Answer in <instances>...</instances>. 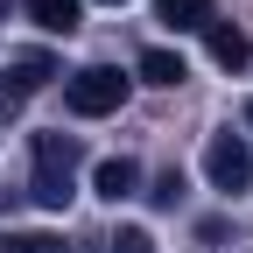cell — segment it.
I'll list each match as a JSON object with an SVG mask.
<instances>
[{"mask_svg": "<svg viewBox=\"0 0 253 253\" xmlns=\"http://www.w3.org/2000/svg\"><path fill=\"white\" fill-rule=\"evenodd\" d=\"M106 7H120V0H106Z\"/></svg>", "mask_w": 253, "mask_h": 253, "instance_id": "2e32d148", "label": "cell"}, {"mask_svg": "<svg viewBox=\"0 0 253 253\" xmlns=\"http://www.w3.org/2000/svg\"><path fill=\"white\" fill-rule=\"evenodd\" d=\"M246 126H253V99H246Z\"/></svg>", "mask_w": 253, "mask_h": 253, "instance_id": "5bb4252c", "label": "cell"}, {"mask_svg": "<svg viewBox=\"0 0 253 253\" xmlns=\"http://www.w3.org/2000/svg\"><path fill=\"white\" fill-rule=\"evenodd\" d=\"M78 162H84V148H78V134H36V204L42 211H63L78 197Z\"/></svg>", "mask_w": 253, "mask_h": 253, "instance_id": "6da1fadb", "label": "cell"}, {"mask_svg": "<svg viewBox=\"0 0 253 253\" xmlns=\"http://www.w3.org/2000/svg\"><path fill=\"white\" fill-rule=\"evenodd\" d=\"M155 21L176 28V36H183V28H204L211 21V0H155Z\"/></svg>", "mask_w": 253, "mask_h": 253, "instance_id": "8992f818", "label": "cell"}, {"mask_svg": "<svg viewBox=\"0 0 253 253\" xmlns=\"http://www.w3.org/2000/svg\"><path fill=\"white\" fill-rule=\"evenodd\" d=\"M36 84H49V56H21V63H14V91L28 99Z\"/></svg>", "mask_w": 253, "mask_h": 253, "instance_id": "30bf717a", "label": "cell"}, {"mask_svg": "<svg viewBox=\"0 0 253 253\" xmlns=\"http://www.w3.org/2000/svg\"><path fill=\"white\" fill-rule=\"evenodd\" d=\"M0 253H63L56 232H0Z\"/></svg>", "mask_w": 253, "mask_h": 253, "instance_id": "9c48e42d", "label": "cell"}, {"mask_svg": "<svg viewBox=\"0 0 253 253\" xmlns=\"http://www.w3.org/2000/svg\"><path fill=\"white\" fill-rule=\"evenodd\" d=\"M91 183H99V197H134V183H141V162H134V155H113V162H99V176H91Z\"/></svg>", "mask_w": 253, "mask_h": 253, "instance_id": "5b68a950", "label": "cell"}, {"mask_svg": "<svg viewBox=\"0 0 253 253\" xmlns=\"http://www.w3.org/2000/svg\"><path fill=\"white\" fill-rule=\"evenodd\" d=\"M141 78H148V84H183L190 71H183L176 49H141Z\"/></svg>", "mask_w": 253, "mask_h": 253, "instance_id": "ba28073f", "label": "cell"}, {"mask_svg": "<svg viewBox=\"0 0 253 253\" xmlns=\"http://www.w3.org/2000/svg\"><path fill=\"white\" fill-rule=\"evenodd\" d=\"M0 21H7V0H0Z\"/></svg>", "mask_w": 253, "mask_h": 253, "instance_id": "9a60e30c", "label": "cell"}, {"mask_svg": "<svg viewBox=\"0 0 253 253\" xmlns=\"http://www.w3.org/2000/svg\"><path fill=\"white\" fill-rule=\"evenodd\" d=\"M113 253H155V239L141 225H126V232H113Z\"/></svg>", "mask_w": 253, "mask_h": 253, "instance_id": "8fae6325", "label": "cell"}, {"mask_svg": "<svg viewBox=\"0 0 253 253\" xmlns=\"http://www.w3.org/2000/svg\"><path fill=\"white\" fill-rule=\"evenodd\" d=\"M204 49H211V63H225V71H246L253 63V36L246 28H232V21H204Z\"/></svg>", "mask_w": 253, "mask_h": 253, "instance_id": "277c9868", "label": "cell"}, {"mask_svg": "<svg viewBox=\"0 0 253 253\" xmlns=\"http://www.w3.org/2000/svg\"><path fill=\"white\" fill-rule=\"evenodd\" d=\"M14 106H21V91H14V84H7V78H0V120H7V113H14Z\"/></svg>", "mask_w": 253, "mask_h": 253, "instance_id": "4fadbf2b", "label": "cell"}, {"mask_svg": "<svg viewBox=\"0 0 253 253\" xmlns=\"http://www.w3.org/2000/svg\"><path fill=\"white\" fill-rule=\"evenodd\" d=\"M63 99H71V113H84V120H106L126 99V78L113 71V63H91V71H78L71 84H63Z\"/></svg>", "mask_w": 253, "mask_h": 253, "instance_id": "7a4b0ae2", "label": "cell"}, {"mask_svg": "<svg viewBox=\"0 0 253 253\" xmlns=\"http://www.w3.org/2000/svg\"><path fill=\"white\" fill-rule=\"evenodd\" d=\"M204 176H211V190L239 197V190L253 183V148H246L239 134H211V148H204Z\"/></svg>", "mask_w": 253, "mask_h": 253, "instance_id": "3957f363", "label": "cell"}, {"mask_svg": "<svg viewBox=\"0 0 253 253\" xmlns=\"http://www.w3.org/2000/svg\"><path fill=\"white\" fill-rule=\"evenodd\" d=\"M28 14H36L49 36H71V28H78V14H84V0H28Z\"/></svg>", "mask_w": 253, "mask_h": 253, "instance_id": "52a82bcc", "label": "cell"}, {"mask_svg": "<svg viewBox=\"0 0 253 253\" xmlns=\"http://www.w3.org/2000/svg\"><path fill=\"white\" fill-rule=\"evenodd\" d=\"M176 190H183V176H176V169H169V176H162V183H155V190H148V197H155V204H176Z\"/></svg>", "mask_w": 253, "mask_h": 253, "instance_id": "7c38bea8", "label": "cell"}]
</instances>
